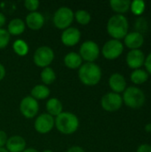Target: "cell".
<instances>
[{
  "mask_svg": "<svg viewBox=\"0 0 151 152\" xmlns=\"http://www.w3.org/2000/svg\"><path fill=\"white\" fill-rule=\"evenodd\" d=\"M128 20L123 14H115L111 16L107 24L108 33L113 39L117 40L124 38L128 33Z\"/></svg>",
  "mask_w": 151,
  "mask_h": 152,
  "instance_id": "cell-1",
  "label": "cell"
},
{
  "mask_svg": "<svg viewBox=\"0 0 151 152\" xmlns=\"http://www.w3.org/2000/svg\"><path fill=\"white\" fill-rule=\"evenodd\" d=\"M78 77L80 81L88 86H96L101 78V68L93 62H86L79 68Z\"/></svg>",
  "mask_w": 151,
  "mask_h": 152,
  "instance_id": "cell-2",
  "label": "cell"
},
{
  "mask_svg": "<svg viewBox=\"0 0 151 152\" xmlns=\"http://www.w3.org/2000/svg\"><path fill=\"white\" fill-rule=\"evenodd\" d=\"M54 125L58 131L64 134H71L75 133L79 126L77 117L71 112H61L54 119Z\"/></svg>",
  "mask_w": 151,
  "mask_h": 152,
  "instance_id": "cell-3",
  "label": "cell"
},
{
  "mask_svg": "<svg viewBox=\"0 0 151 152\" xmlns=\"http://www.w3.org/2000/svg\"><path fill=\"white\" fill-rule=\"evenodd\" d=\"M122 99L127 107L132 109H139L145 103L146 97L142 89L136 86H130L124 91Z\"/></svg>",
  "mask_w": 151,
  "mask_h": 152,
  "instance_id": "cell-4",
  "label": "cell"
},
{
  "mask_svg": "<svg viewBox=\"0 0 151 152\" xmlns=\"http://www.w3.org/2000/svg\"><path fill=\"white\" fill-rule=\"evenodd\" d=\"M74 20L73 11L66 6L59 8L53 15V23L56 28L60 29H66L69 28Z\"/></svg>",
  "mask_w": 151,
  "mask_h": 152,
  "instance_id": "cell-5",
  "label": "cell"
},
{
  "mask_svg": "<svg viewBox=\"0 0 151 152\" xmlns=\"http://www.w3.org/2000/svg\"><path fill=\"white\" fill-rule=\"evenodd\" d=\"M54 59V53L49 46H41L34 53V63L40 68L48 67Z\"/></svg>",
  "mask_w": 151,
  "mask_h": 152,
  "instance_id": "cell-6",
  "label": "cell"
},
{
  "mask_svg": "<svg viewBox=\"0 0 151 152\" xmlns=\"http://www.w3.org/2000/svg\"><path fill=\"white\" fill-rule=\"evenodd\" d=\"M79 55L86 62H93L100 55L99 45L94 41H85L80 46Z\"/></svg>",
  "mask_w": 151,
  "mask_h": 152,
  "instance_id": "cell-7",
  "label": "cell"
},
{
  "mask_svg": "<svg viewBox=\"0 0 151 152\" xmlns=\"http://www.w3.org/2000/svg\"><path fill=\"white\" fill-rule=\"evenodd\" d=\"M124 51L123 44L117 39H110L107 41L101 50L102 55L108 60H115L118 58Z\"/></svg>",
  "mask_w": 151,
  "mask_h": 152,
  "instance_id": "cell-8",
  "label": "cell"
},
{
  "mask_svg": "<svg viewBox=\"0 0 151 152\" xmlns=\"http://www.w3.org/2000/svg\"><path fill=\"white\" fill-rule=\"evenodd\" d=\"M101 107L106 111L113 112L118 110L123 104V99L119 94L108 93L102 96L101 101Z\"/></svg>",
  "mask_w": 151,
  "mask_h": 152,
  "instance_id": "cell-9",
  "label": "cell"
},
{
  "mask_svg": "<svg viewBox=\"0 0 151 152\" xmlns=\"http://www.w3.org/2000/svg\"><path fill=\"white\" fill-rule=\"evenodd\" d=\"M39 110V105L36 100L31 96L24 97L20 103V113L27 118H32L36 116Z\"/></svg>",
  "mask_w": 151,
  "mask_h": 152,
  "instance_id": "cell-10",
  "label": "cell"
},
{
  "mask_svg": "<svg viewBox=\"0 0 151 152\" xmlns=\"http://www.w3.org/2000/svg\"><path fill=\"white\" fill-rule=\"evenodd\" d=\"M34 126L39 134H47L54 126V118L48 113L41 114L36 118Z\"/></svg>",
  "mask_w": 151,
  "mask_h": 152,
  "instance_id": "cell-11",
  "label": "cell"
},
{
  "mask_svg": "<svg viewBox=\"0 0 151 152\" xmlns=\"http://www.w3.org/2000/svg\"><path fill=\"white\" fill-rule=\"evenodd\" d=\"M145 55L140 49L131 50L126 55V63L129 68L133 69H140L145 61Z\"/></svg>",
  "mask_w": 151,
  "mask_h": 152,
  "instance_id": "cell-12",
  "label": "cell"
},
{
  "mask_svg": "<svg viewBox=\"0 0 151 152\" xmlns=\"http://www.w3.org/2000/svg\"><path fill=\"white\" fill-rule=\"evenodd\" d=\"M81 38V33L77 28L69 27L63 30L61 34V42L66 46H74L76 45Z\"/></svg>",
  "mask_w": 151,
  "mask_h": 152,
  "instance_id": "cell-13",
  "label": "cell"
},
{
  "mask_svg": "<svg viewBox=\"0 0 151 152\" xmlns=\"http://www.w3.org/2000/svg\"><path fill=\"white\" fill-rule=\"evenodd\" d=\"M125 38V45L131 50L140 49L144 43V37L137 31L127 33Z\"/></svg>",
  "mask_w": 151,
  "mask_h": 152,
  "instance_id": "cell-14",
  "label": "cell"
},
{
  "mask_svg": "<svg viewBox=\"0 0 151 152\" xmlns=\"http://www.w3.org/2000/svg\"><path fill=\"white\" fill-rule=\"evenodd\" d=\"M109 85L113 93L119 94L124 93L126 89V80L125 77L119 73H114L109 79Z\"/></svg>",
  "mask_w": 151,
  "mask_h": 152,
  "instance_id": "cell-15",
  "label": "cell"
},
{
  "mask_svg": "<svg viewBox=\"0 0 151 152\" xmlns=\"http://www.w3.org/2000/svg\"><path fill=\"white\" fill-rule=\"evenodd\" d=\"M5 146L8 152H22L26 149V142L21 136L13 135L8 138Z\"/></svg>",
  "mask_w": 151,
  "mask_h": 152,
  "instance_id": "cell-16",
  "label": "cell"
},
{
  "mask_svg": "<svg viewBox=\"0 0 151 152\" xmlns=\"http://www.w3.org/2000/svg\"><path fill=\"white\" fill-rule=\"evenodd\" d=\"M44 23V16L38 12H32L26 17V24L32 30L40 29Z\"/></svg>",
  "mask_w": 151,
  "mask_h": 152,
  "instance_id": "cell-17",
  "label": "cell"
},
{
  "mask_svg": "<svg viewBox=\"0 0 151 152\" xmlns=\"http://www.w3.org/2000/svg\"><path fill=\"white\" fill-rule=\"evenodd\" d=\"M82 58L80 55L77 53L71 52L69 53L65 57H64V63L65 65L72 69H78L82 66Z\"/></svg>",
  "mask_w": 151,
  "mask_h": 152,
  "instance_id": "cell-18",
  "label": "cell"
},
{
  "mask_svg": "<svg viewBox=\"0 0 151 152\" xmlns=\"http://www.w3.org/2000/svg\"><path fill=\"white\" fill-rule=\"evenodd\" d=\"M25 30V23L21 19L15 18L12 20L8 24V33L10 35L17 36L20 35Z\"/></svg>",
  "mask_w": 151,
  "mask_h": 152,
  "instance_id": "cell-19",
  "label": "cell"
},
{
  "mask_svg": "<svg viewBox=\"0 0 151 152\" xmlns=\"http://www.w3.org/2000/svg\"><path fill=\"white\" fill-rule=\"evenodd\" d=\"M46 110L49 115L57 117L62 112V104L57 98H51L46 102Z\"/></svg>",
  "mask_w": 151,
  "mask_h": 152,
  "instance_id": "cell-20",
  "label": "cell"
},
{
  "mask_svg": "<svg viewBox=\"0 0 151 152\" xmlns=\"http://www.w3.org/2000/svg\"><path fill=\"white\" fill-rule=\"evenodd\" d=\"M109 4H110L111 9L114 12L121 14V13L126 12L130 9L131 1H129V0H111L109 2Z\"/></svg>",
  "mask_w": 151,
  "mask_h": 152,
  "instance_id": "cell-21",
  "label": "cell"
},
{
  "mask_svg": "<svg viewBox=\"0 0 151 152\" xmlns=\"http://www.w3.org/2000/svg\"><path fill=\"white\" fill-rule=\"evenodd\" d=\"M50 95V89L44 85H37L31 90V97L35 100H44Z\"/></svg>",
  "mask_w": 151,
  "mask_h": 152,
  "instance_id": "cell-22",
  "label": "cell"
},
{
  "mask_svg": "<svg viewBox=\"0 0 151 152\" xmlns=\"http://www.w3.org/2000/svg\"><path fill=\"white\" fill-rule=\"evenodd\" d=\"M131 81L135 84V85H142L144 84L148 78H149V74L146 70L142 69H134L130 76Z\"/></svg>",
  "mask_w": 151,
  "mask_h": 152,
  "instance_id": "cell-23",
  "label": "cell"
},
{
  "mask_svg": "<svg viewBox=\"0 0 151 152\" xmlns=\"http://www.w3.org/2000/svg\"><path fill=\"white\" fill-rule=\"evenodd\" d=\"M40 77H41V80L43 81V83L44 85H51L55 80L56 74L52 68L46 67L42 70Z\"/></svg>",
  "mask_w": 151,
  "mask_h": 152,
  "instance_id": "cell-24",
  "label": "cell"
},
{
  "mask_svg": "<svg viewBox=\"0 0 151 152\" xmlns=\"http://www.w3.org/2000/svg\"><path fill=\"white\" fill-rule=\"evenodd\" d=\"M12 48L14 53L20 56H25L28 52V45L22 39H17L16 41H14Z\"/></svg>",
  "mask_w": 151,
  "mask_h": 152,
  "instance_id": "cell-25",
  "label": "cell"
},
{
  "mask_svg": "<svg viewBox=\"0 0 151 152\" xmlns=\"http://www.w3.org/2000/svg\"><path fill=\"white\" fill-rule=\"evenodd\" d=\"M74 16L77 21L81 25H86L91 20V15L85 10H78L76 13H74Z\"/></svg>",
  "mask_w": 151,
  "mask_h": 152,
  "instance_id": "cell-26",
  "label": "cell"
},
{
  "mask_svg": "<svg viewBox=\"0 0 151 152\" xmlns=\"http://www.w3.org/2000/svg\"><path fill=\"white\" fill-rule=\"evenodd\" d=\"M130 9L135 15H141L145 11V2L142 0H134L131 2Z\"/></svg>",
  "mask_w": 151,
  "mask_h": 152,
  "instance_id": "cell-27",
  "label": "cell"
},
{
  "mask_svg": "<svg viewBox=\"0 0 151 152\" xmlns=\"http://www.w3.org/2000/svg\"><path fill=\"white\" fill-rule=\"evenodd\" d=\"M10 41V34L6 29L0 28V49L6 47Z\"/></svg>",
  "mask_w": 151,
  "mask_h": 152,
  "instance_id": "cell-28",
  "label": "cell"
},
{
  "mask_svg": "<svg viewBox=\"0 0 151 152\" xmlns=\"http://www.w3.org/2000/svg\"><path fill=\"white\" fill-rule=\"evenodd\" d=\"M137 32H140L141 34H142L143 31H146L148 29V23L147 20L144 18H139L136 20V24H135Z\"/></svg>",
  "mask_w": 151,
  "mask_h": 152,
  "instance_id": "cell-29",
  "label": "cell"
},
{
  "mask_svg": "<svg viewBox=\"0 0 151 152\" xmlns=\"http://www.w3.org/2000/svg\"><path fill=\"white\" fill-rule=\"evenodd\" d=\"M24 5L27 10L32 12H36V9L39 6V1L37 0H26L24 2Z\"/></svg>",
  "mask_w": 151,
  "mask_h": 152,
  "instance_id": "cell-30",
  "label": "cell"
},
{
  "mask_svg": "<svg viewBox=\"0 0 151 152\" xmlns=\"http://www.w3.org/2000/svg\"><path fill=\"white\" fill-rule=\"evenodd\" d=\"M7 140H8V138H7L6 134L4 131L0 130V148H4V146L6 144Z\"/></svg>",
  "mask_w": 151,
  "mask_h": 152,
  "instance_id": "cell-31",
  "label": "cell"
},
{
  "mask_svg": "<svg viewBox=\"0 0 151 152\" xmlns=\"http://www.w3.org/2000/svg\"><path fill=\"white\" fill-rule=\"evenodd\" d=\"M144 65H145V68H146L148 73L151 74V53L145 58Z\"/></svg>",
  "mask_w": 151,
  "mask_h": 152,
  "instance_id": "cell-32",
  "label": "cell"
},
{
  "mask_svg": "<svg viewBox=\"0 0 151 152\" xmlns=\"http://www.w3.org/2000/svg\"><path fill=\"white\" fill-rule=\"evenodd\" d=\"M137 152H151V145H150V144H142L137 149Z\"/></svg>",
  "mask_w": 151,
  "mask_h": 152,
  "instance_id": "cell-33",
  "label": "cell"
},
{
  "mask_svg": "<svg viewBox=\"0 0 151 152\" xmlns=\"http://www.w3.org/2000/svg\"><path fill=\"white\" fill-rule=\"evenodd\" d=\"M67 152H85V151L83 150V148L79 147V146H73L71 148H69Z\"/></svg>",
  "mask_w": 151,
  "mask_h": 152,
  "instance_id": "cell-34",
  "label": "cell"
},
{
  "mask_svg": "<svg viewBox=\"0 0 151 152\" xmlns=\"http://www.w3.org/2000/svg\"><path fill=\"white\" fill-rule=\"evenodd\" d=\"M4 76H5V69L3 66V64L0 63V80L4 79Z\"/></svg>",
  "mask_w": 151,
  "mask_h": 152,
  "instance_id": "cell-35",
  "label": "cell"
},
{
  "mask_svg": "<svg viewBox=\"0 0 151 152\" xmlns=\"http://www.w3.org/2000/svg\"><path fill=\"white\" fill-rule=\"evenodd\" d=\"M5 16L2 12H0V28L5 24Z\"/></svg>",
  "mask_w": 151,
  "mask_h": 152,
  "instance_id": "cell-36",
  "label": "cell"
},
{
  "mask_svg": "<svg viewBox=\"0 0 151 152\" xmlns=\"http://www.w3.org/2000/svg\"><path fill=\"white\" fill-rule=\"evenodd\" d=\"M22 152H38L36 150H35L34 148H28V149H25Z\"/></svg>",
  "mask_w": 151,
  "mask_h": 152,
  "instance_id": "cell-37",
  "label": "cell"
},
{
  "mask_svg": "<svg viewBox=\"0 0 151 152\" xmlns=\"http://www.w3.org/2000/svg\"><path fill=\"white\" fill-rule=\"evenodd\" d=\"M145 131L148 133H151V124H147L145 126Z\"/></svg>",
  "mask_w": 151,
  "mask_h": 152,
  "instance_id": "cell-38",
  "label": "cell"
},
{
  "mask_svg": "<svg viewBox=\"0 0 151 152\" xmlns=\"http://www.w3.org/2000/svg\"><path fill=\"white\" fill-rule=\"evenodd\" d=\"M0 152H8V151H7V150H6V149H4V148H0Z\"/></svg>",
  "mask_w": 151,
  "mask_h": 152,
  "instance_id": "cell-39",
  "label": "cell"
},
{
  "mask_svg": "<svg viewBox=\"0 0 151 152\" xmlns=\"http://www.w3.org/2000/svg\"><path fill=\"white\" fill-rule=\"evenodd\" d=\"M43 152H53L52 151H50V150H45V151H44Z\"/></svg>",
  "mask_w": 151,
  "mask_h": 152,
  "instance_id": "cell-40",
  "label": "cell"
}]
</instances>
